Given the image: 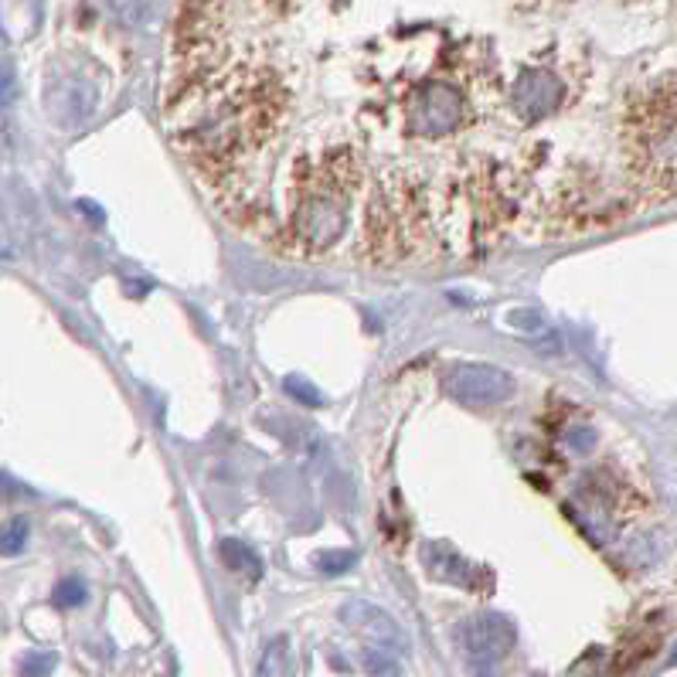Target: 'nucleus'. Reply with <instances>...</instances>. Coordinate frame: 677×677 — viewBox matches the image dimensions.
Segmentation results:
<instances>
[{
    "instance_id": "1",
    "label": "nucleus",
    "mask_w": 677,
    "mask_h": 677,
    "mask_svg": "<svg viewBox=\"0 0 677 677\" xmlns=\"http://www.w3.org/2000/svg\"><path fill=\"white\" fill-rule=\"evenodd\" d=\"M174 140L211 188L228 191L256 171L286 123V89L245 62L198 69L174 99Z\"/></svg>"
},
{
    "instance_id": "2",
    "label": "nucleus",
    "mask_w": 677,
    "mask_h": 677,
    "mask_svg": "<svg viewBox=\"0 0 677 677\" xmlns=\"http://www.w3.org/2000/svg\"><path fill=\"white\" fill-rule=\"evenodd\" d=\"M361 157L351 143H327L300 154L286 191V235L296 256H324L348 232Z\"/></svg>"
},
{
    "instance_id": "3",
    "label": "nucleus",
    "mask_w": 677,
    "mask_h": 677,
    "mask_svg": "<svg viewBox=\"0 0 677 677\" xmlns=\"http://www.w3.org/2000/svg\"><path fill=\"white\" fill-rule=\"evenodd\" d=\"M620 143L633 181L657 201H671L674 194V75L654 82L626 103L620 120Z\"/></svg>"
},
{
    "instance_id": "4",
    "label": "nucleus",
    "mask_w": 677,
    "mask_h": 677,
    "mask_svg": "<svg viewBox=\"0 0 677 677\" xmlns=\"http://www.w3.org/2000/svg\"><path fill=\"white\" fill-rule=\"evenodd\" d=\"M572 497H575V518L599 541L613 538L643 507L640 501L643 494H637L633 480L616 467H596L575 487Z\"/></svg>"
},
{
    "instance_id": "5",
    "label": "nucleus",
    "mask_w": 677,
    "mask_h": 677,
    "mask_svg": "<svg viewBox=\"0 0 677 677\" xmlns=\"http://www.w3.org/2000/svg\"><path fill=\"white\" fill-rule=\"evenodd\" d=\"M470 92L460 79L436 75L412 89L405 103V123L416 140H443L470 123Z\"/></svg>"
},
{
    "instance_id": "6",
    "label": "nucleus",
    "mask_w": 677,
    "mask_h": 677,
    "mask_svg": "<svg viewBox=\"0 0 677 677\" xmlns=\"http://www.w3.org/2000/svg\"><path fill=\"white\" fill-rule=\"evenodd\" d=\"M456 643L477 671H487L511 654L514 643H518V630L501 613H477L456 626Z\"/></svg>"
},
{
    "instance_id": "7",
    "label": "nucleus",
    "mask_w": 677,
    "mask_h": 677,
    "mask_svg": "<svg viewBox=\"0 0 677 677\" xmlns=\"http://www.w3.org/2000/svg\"><path fill=\"white\" fill-rule=\"evenodd\" d=\"M439 385L453 395L456 402L467 405H501L514 395V378L504 368L477 365V361H456L439 375Z\"/></svg>"
},
{
    "instance_id": "8",
    "label": "nucleus",
    "mask_w": 677,
    "mask_h": 677,
    "mask_svg": "<svg viewBox=\"0 0 677 677\" xmlns=\"http://www.w3.org/2000/svg\"><path fill=\"white\" fill-rule=\"evenodd\" d=\"M565 99V82L545 65H531L518 75L511 89V109L521 123H538L552 116Z\"/></svg>"
},
{
    "instance_id": "9",
    "label": "nucleus",
    "mask_w": 677,
    "mask_h": 677,
    "mask_svg": "<svg viewBox=\"0 0 677 677\" xmlns=\"http://www.w3.org/2000/svg\"><path fill=\"white\" fill-rule=\"evenodd\" d=\"M664 637H667V606L657 609V613H650L647 620H640L620 643H616V650L606 660V674H599V677L633 674L640 664H647V660L657 654Z\"/></svg>"
},
{
    "instance_id": "10",
    "label": "nucleus",
    "mask_w": 677,
    "mask_h": 677,
    "mask_svg": "<svg viewBox=\"0 0 677 677\" xmlns=\"http://www.w3.org/2000/svg\"><path fill=\"white\" fill-rule=\"evenodd\" d=\"M341 620L348 630H354L358 637H365L371 647H385V650H405L409 640H405L402 626L378 609L375 603H365V599H351V603L341 606Z\"/></svg>"
},
{
    "instance_id": "11",
    "label": "nucleus",
    "mask_w": 677,
    "mask_h": 677,
    "mask_svg": "<svg viewBox=\"0 0 677 677\" xmlns=\"http://www.w3.org/2000/svg\"><path fill=\"white\" fill-rule=\"evenodd\" d=\"M422 562H426V569L433 579L439 582H453V586H470V565L463 562L460 555L453 552V548L446 545H422Z\"/></svg>"
},
{
    "instance_id": "12",
    "label": "nucleus",
    "mask_w": 677,
    "mask_h": 677,
    "mask_svg": "<svg viewBox=\"0 0 677 677\" xmlns=\"http://www.w3.org/2000/svg\"><path fill=\"white\" fill-rule=\"evenodd\" d=\"M256 677H290V647H286V637L269 643L266 654L259 660Z\"/></svg>"
},
{
    "instance_id": "13",
    "label": "nucleus",
    "mask_w": 677,
    "mask_h": 677,
    "mask_svg": "<svg viewBox=\"0 0 677 677\" xmlns=\"http://www.w3.org/2000/svg\"><path fill=\"white\" fill-rule=\"evenodd\" d=\"M361 667H365L371 677H402L399 660H395L392 650H385V647H365L361 650Z\"/></svg>"
},
{
    "instance_id": "14",
    "label": "nucleus",
    "mask_w": 677,
    "mask_h": 677,
    "mask_svg": "<svg viewBox=\"0 0 677 677\" xmlns=\"http://www.w3.org/2000/svg\"><path fill=\"white\" fill-rule=\"evenodd\" d=\"M31 535V521L28 518H11L0 524V555H21Z\"/></svg>"
},
{
    "instance_id": "15",
    "label": "nucleus",
    "mask_w": 677,
    "mask_h": 677,
    "mask_svg": "<svg viewBox=\"0 0 677 677\" xmlns=\"http://www.w3.org/2000/svg\"><path fill=\"white\" fill-rule=\"evenodd\" d=\"M218 555H222V562L228 565V569H242L245 575L252 572V579H259L256 555H252L249 548H242L239 541H222V545H218Z\"/></svg>"
},
{
    "instance_id": "16",
    "label": "nucleus",
    "mask_w": 677,
    "mask_h": 677,
    "mask_svg": "<svg viewBox=\"0 0 677 677\" xmlns=\"http://www.w3.org/2000/svg\"><path fill=\"white\" fill-rule=\"evenodd\" d=\"M89 599V589H86V582L82 579H75V575H69V579H62L55 586V592H52V603L58 606V609H75V606H82Z\"/></svg>"
},
{
    "instance_id": "17",
    "label": "nucleus",
    "mask_w": 677,
    "mask_h": 677,
    "mask_svg": "<svg viewBox=\"0 0 677 677\" xmlns=\"http://www.w3.org/2000/svg\"><path fill=\"white\" fill-rule=\"evenodd\" d=\"M354 562H358V555L348 552V548H337V552H320L317 558H313V565H317V572H324V575L348 572Z\"/></svg>"
},
{
    "instance_id": "18",
    "label": "nucleus",
    "mask_w": 677,
    "mask_h": 677,
    "mask_svg": "<svg viewBox=\"0 0 677 677\" xmlns=\"http://www.w3.org/2000/svg\"><path fill=\"white\" fill-rule=\"evenodd\" d=\"M55 664H58L55 654H28L21 660L18 677H52Z\"/></svg>"
},
{
    "instance_id": "19",
    "label": "nucleus",
    "mask_w": 677,
    "mask_h": 677,
    "mask_svg": "<svg viewBox=\"0 0 677 677\" xmlns=\"http://www.w3.org/2000/svg\"><path fill=\"white\" fill-rule=\"evenodd\" d=\"M113 11L120 14L126 24H137L140 21V0H113Z\"/></svg>"
},
{
    "instance_id": "20",
    "label": "nucleus",
    "mask_w": 677,
    "mask_h": 677,
    "mask_svg": "<svg viewBox=\"0 0 677 677\" xmlns=\"http://www.w3.org/2000/svg\"><path fill=\"white\" fill-rule=\"evenodd\" d=\"M286 385H290V395H296V399H307L310 405H320V402H324V399H320V395H313V392H310V385H307V382H300V378H290V382H286Z\"/></svg>"
}]
</instances>
